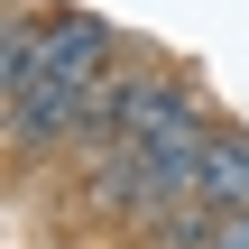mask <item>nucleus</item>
I'll list each match as a JSON object with an SVG mask.
<instances>
[{
    "mask_svg": "<svg viewBox=\"0 0 249 249\" xmlns=\"http://www.w3.org/2000/svg\"><path fill=\"white\" fill-rule=\"evenodd\" d=\"M185 194H194V203H222V213L249 203V129L222 120V129L203 139V157H194V185H185Z\"/></svg>",
    "mask_w": 249,
    "mask_h": 249,
    "instance_id": "1",
    "label": "nucleus"
},
{
    "mask_svg": "<svg viewBox=\"0 0 249 249\" xmlns=\"http://www.w3.org/2000/svg\"><path fill=\"white\" fill-rule=\"evenodd\" d=\"M203 249H249V203H231V213H213V240Z\"/></svg>",
    "mask_w": 249,
    "mask_h": 249,
    "instance_id": "2",
    "label": "nucleus"
},
{
    "mask_svg": "<svg viewBox=\"0 0 249 249\" xmlns=\"http://www.w3.org/2000/svg\"><path fill=\"white\" fill-rule=\"evenodd\" d=\"M129 249H157V240H129Z\"/></svg>",
    "mask_w": 249,
    "mask_h": 249,
    "instance_id": "3",
    "label": "nucleus"
}]
</instances>
